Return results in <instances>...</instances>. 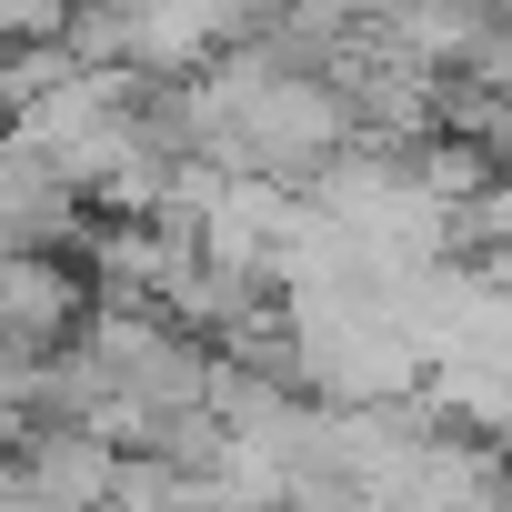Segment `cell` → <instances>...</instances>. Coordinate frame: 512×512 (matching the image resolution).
<instances>
[{
  "instance_id": "obj_2",
  "label": "cell",
  "mask_w": 512,
  "mask_h": 512,
  "mask_svg": "<svg viewBox=\"0 0 512 512\" xmlns=\"http://www.w3.org/2000/svg\"><path fill=\"white\" fill-rule=\"evenodd\" d=\"M81 231H91V191L0 131V251H71Z\"/></svg>"
},
{
  "instance_id": "obj_1",
  "label": "cell",
  "mask_w": 512,
  "mask_h": 512,
  "mask_svg": "<svg viewBox=\"0 0 512 512\" xmlns=\"http://www.w3.org/2000/svg\"><path fill=\"white\" fill-rule=\"evenodd\" d=\"M121 442L91 422H31L0 452V512H121Z\"/></svg>"
}]
</instances>
